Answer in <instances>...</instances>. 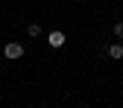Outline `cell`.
<instances>
[{
	"instance_id": "4",
	"label": "cell",
	"mask_w": 123,
	"mask_h": 108,
	"mask_svg": "<svg viewBox=\"0 0 123 108\" xmlns=\"http://www.w3.org/2000/svg\"><path fill=\"white\" fill-rule=\"evenodd\" d=\"M26 35H32V38L44 35V32H41V23H29V26H26Z\"/></svg>"
},
{
	"instance_id": "2",
	"label": "cell",
	"mask_w": 123,
	"mask_h": 108,
	"mask_svg": "<svg viewBox=\"0 0 123 108\" xmlns=\"http://www.w3.org/2000/svg\"><path fill=\"white\" fill-rule=\"evenodd\" d=\"M3 56H6V58H24V44L9 41L6 47H3Z\"/></svg>"
},
{
	"instance_id": "1",
	"label": "cell",
	"mask_w": 123,
	"mask_h": 108,
	"mask_svg": "<svg viewBox=\"0 0 123 108\" xmlns=\"http://www.w3.org/2000/svg\"><path fill=\"white\" fill-rule=\"evenodd\" d=\"M65 41H68V35L62 32V29H53V32H47V44L53 50H59V47H65Z\"/></svg>"
},
{
	"instance_id": "3",
	"label": "cell",
	"mask_w": 123,
	"mask_h": 108,
	"mask_svg": "<svg viewBox=\"0 0 123 108\" xmlns=\"http://www.w3.org/2000/svg\"><path fill=\"white\" fill-rule=\"evenodd\" d=\"M105 56L111 61H120L123 58V44H109V47H105Z\"/></svg>"
},
{
	"instance_id": "5",
	"label": "cell",
	"mask_w": 123,
	"mask_h": 108,
	"mask_svg": "<svg viewBox=\"0 0 123 108\" xmlns=\"http://www.w3.org/2000/svg\"><path fill=\"white\" fill-rule=\"evenodd\" d=\"M111 35H114V38H117V41H120V38H123V21H117V23H114V26H111Z\"/></svg>"
}]
</instances>
